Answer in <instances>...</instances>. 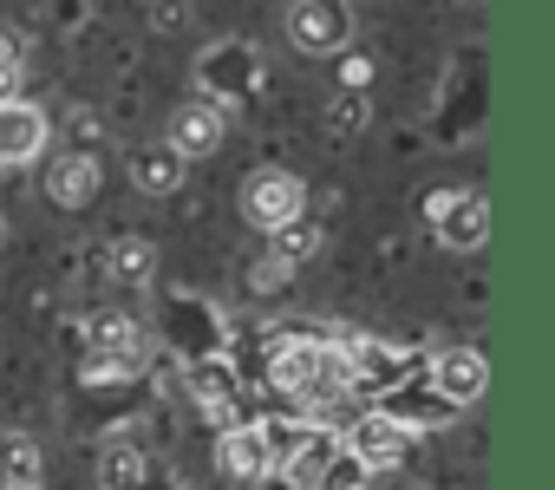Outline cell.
Masks as SVG:
<instances>
[{
  "mask_svg": "<svg viewBox=\"0 0 555 490\" xmlns=\"http://www.w3.org/2000/svg\"><path fill=\"white\" fill-rule=\"evenodd\" d=\"M235 203H242V216H248L255 229L282 235L288 222H301V216H308V183H301L295 170H282V164H261V170H248V177H242Z\"/></svg>",
  "mask_w": 555,
  "mask_h": 490,
  "instance_id": "6da1fadb",
  "label": "cell"
},
{
  "mask_svg": "<svg viewBox=\"0 0 555 490\" xmlns=\"http://www.w3.org/2000/svg\"><path fill=\"white\" fill-rule=\"evenodd\" d=\"M360 125H366V92H334L327 99V131L334 138H353Z\"/></svg>",
  "mask_w": 555,
  "mask_h": 490,
  "instance_id": "d6986e66",
  "label": "cell"
},
{
  "mask_svg": "<svg viewBox=\"0 0 555 490\" xmlns=\"http://www.w3.org/2000/svg\"><path fill=\"white\" fill-rule=\"evenodd\" d=\"M47 196H53L60 209H86V203L99 196V157H86V151L60 157V164L47 170Z\"/></svg>",
  "mask_w": 555,
  "mask_h": 490,
  "instance_id": "8fae6325",
  "label": "cell"
},
{
  "mask_svg": "<svg viewBox=\"0 0 555 490\" xmlns=\"http://www.w3.org/2000/svg\"><path fill=\"white\" fill-rule=\"evenodd\" d=\"M27 86V47L14 34H0V105H14Z\"/></svg>",
  "mask_w": 555,
  "mask_h": 490,
  "instance_id": "ac0fdd59",
  "label": "cell"
},
{
  "mask_svg": "<svg viewBox=\"0 0 555 490\" xmlns=\"http://www.w3.org/2000/svg\"><path fill=\"white\" fill-rule=\"evenodd\" d=\"M144 470H151V457H144L138 444H112V451L99 457V490H138Z\"/></svg>",
  "mask_w": 555,
  "mask_h": 490,
  "instance_id": "2e32d148",
  "label": "cell"
},
{
  "mask_svg": "<svg viewBox=\"0 0 555 490\" xmlns=\"http://www.w3.org/2000/svg\"><path fill=\"white\" fill-rule=\"evenodd\" d=\"M216 464H222V477L255 483V477H268V470H274V444H268V431H261V425H229V431L216 438Z\"/></svg>",
  "mask_w": 555,
  "mask_h": 490,
  "instance_id": "9c48e42d",
  "label": "cell"
},
{
  "mask_svg": "<svg viewBox=\"0 0 555 490\" xmlns=\"http://www.w3.org/2000/svg\"><path fill=\"white\" fill-rule=\"evenodd\" d=\"M138 321H125V314H99L92 321V340H86V353L92 360H118V366H138Z\"/></svg>",
  "mask_w": 555,
  "mask_h": 490,
  "instance_id": "5bb4252c",
  "label": "cell"
},
{
  "mask_svg": "<svg viewBox=\"0 0 555 490\" xmlns=\"http://www.w3.org/2000/svg\"><path fill=\"white\" fill-rule=\"evenodd\" d=\"M0 249H8V216H0Z\"/></svg>",
  "mask_w": 555,
  "mask_h": 490,
  "instance_id": "7402d4cb",
  "label": "cell"
},
{
  "mask_svg": "<svg viewBox=\"0 0 555 490\" xmlns=\"http://www.w3.org/2000/svg\"><path fill=\"white\" fill-rule=\"evenodd\" d=\"M105 275H112V288H144L157 275V249L144 235H118L105 249Z\"/></svg>",
  "mask_w": 555,
  "mask_h": 490,
  "instance_id": "4fadbf2b",
  "label": "cell"
},
{
  "mask_svg": "<svg viewBox=\"0 0 555 490\" xmlns=\"http://www.w3.org/2000/svg\"><path fill=\"white\" fill-rule=\"evenodd\" d=\"M190 392H196V405H203L209 418H222V431H229V412H235V392H242L235 360H229V353H203V360H190Z\"/></svg>",
  "mask_w": 555,
  "mask_h": 490,
  "instance_id": "30bf717a",
  "label": "cell"
},
{
  "mask_svg": "<svg viewBox=\"0 0 555 490\" xmlns=\"http://www.w3.org/2000/svg\"><path fill=\"white\" fill-rule=\"evenodd\" d=\"M183 170H190V164H183L164 138H157V144H144V151H131V183H138L144 196H170V190L183 183Z\"/></svg>",
  "mask_w": 555,
  "mask_h": 490,
  "instance_id": "7c38bea8",
  "label": "cell"
},
{
  "mask_svg": "<svg viewBox=\"0 0 555 490\" xmlns=\"http://www.w3.org/2000/svg\"><path fill=\"white\" fill-rule=\"evenodd\" d=\"M79 373H86V379H131L138 366H118V360H92V353H86V366H79Z\"/></svg>",
  "mask_w": 555,
  "mask_h": 490,
  "instance_id": "ffe728a7",
  "label": "cell"
},
{
  "mask_svg": "<svg viewBox=\"0 0 555 490\" xmlns=\"http://www.w3.org/2000/svg\"><path fill=\"white\" fill-rule=\"evenodd\" d=\"M405 444H412V425H405L399 412H366V418H353V431H347V451H353L360 470H392V464L405 457Z\"/></svg>",
  "mask_w": 555,
  "mask_h": 490,
  "instance_id": "277c9868",
  "label": "cell"
},
{
  "mask_svg": "<svg viewBox=\"0 0 555 490\" xmlns=\"http://www.w3.org/2000/svg\"><path fill=\"white\" fill-rule=\"evenodd\" d=\"M222 138H229V125H222V105H209V99L177 105V112H170V131H164V144H170L183 164L216 157V151H222Z\"/></svg>",
  "mask_w": 555,
  "mask_h": 490,
  "instance_id": "5b68a950",
  "label": "cell"
},
{
  "mask_svg": "<svg viewBox=\"0 0 555 490\" xmlns=\"http://www.w3.org/2000/svg\"><path fill=\"white\" fill-rule=\"evenodd\" d=\"M288 34L301 53H347L353 47V14L334 8V0H301L288 8Z\"/></svg>",
  "mask_w": 555,
  "mask_h": 490,
  "instance_id": "8992f818",
  "label": "cell"
},
{
  "mask_svg": "<svg viewBox=\"0 0 555 490\" xmlns=\"http://www.w3.org/2000/svg\"><path fill=\"white\" fill-rule=\"evenodd\" d=\"M314 249H321V222L314 216H301V222H288L274 235V262H308Z\"/></svg>",
  "mask_w": 555,
  "mask_h": 490,
  "instance_id": "e0dca14e",
  "label": "cell"
},
{
  "mask_svg": "<svg viewBox=\"0 0 555 490\" xmlns=\"http://www.w3.org/2000/svg\"><path fill=\"white\" fill-rule=\"evenodd\" d=\"M425 222H431V235L444 242V249H457V256H470V249L490 242V203L477 190H431L425 196Z\"/></svg>",
  "mask_w": 555,
  "mask_h": 490,
  "instance_id": "7a4b0ae2",
  "label": "cell"
},
{
  "mask_svg": "<svg viewBox=\"0 0 555 490\" xmlns=\"http://www.w3.org/2000/svg\"><path fill=\"white\" fill-rule=\"evenodd\" d=\"M483 386H490V360H483L477 347H444V353L431 360V392H438L451 412H457V405H477Z\"/></svg>",
  "mask_w": 555,
  "mask_h": 490,
  "instance_id": "ba28073f",
  "label": "cell"
},
{
  "mask_svg": "<svg viewBox=\"0 0 555 490\" xmlns=\"http://www.w3.org/2000/svg\"><path fill=\"white\" fill-rule=\"evenodd\" d=\"M366 79H373L366 60H347V66H340V86H347V92H366Z\"/></svg>",
  "mask_w": 555,
  "mask_h": 490,
  "instance_id": "44dd1931",
  "label": "cell"
},
{
  "mask_svg": "<svg viewBox=\"0 0 555 490\" xmlns=\"http://www.w3.org/2000/svg\"><path fill=\"white\" fill-rule=\"evenodd\" d=\"M14 483H40V444L21 431H0V490Z\"/></svg>",
  "mask_w": 555,
  "mask_h": 490,
  "instance_id": "9a60e30c",
  "label": "cell"
},
{
  "mask_svg": "<svg viewBox=\"0 0 555 490\" xmlns=\"http://www.w3.org/2000/svg\"><path fill=\"white\" fill-rule=\"evenodd\" d=\"M53 138V118L34 105V99H14V105H0V170H21L47 151Z\"/></svg>",
  "mask_w": 555,
  "mask_h": 490,
  "instance_id": "52a82bcc",
  "label": "cell"
},
{
  "mask_svg": "<svg viewBox=\"0 0 555 490\" xmlns=\"http://www.w3.org/2000/svg\"><path fill=\"white\" fill-rule=\"evenodd\" d=\"M196 79H203V99H209V105L248 99V92L261 86V53L242 47V40H216V47L196 60Z\"/></svg>",
  "mask_w": 555,
  "mask_h": 490,
  "instance_id": "3957f363",
  "label": "cell"
},
{
  "mask_svg": "<svg viewBox=\"0 0 555 490\" xmlns=\"http://www.w3.org/2000/svg\"><path fill=\"white\" fill-rule=\"evenodd\" d=\"M14 490H40V483H14Z\"/></svg>",
  "mask_w": 555,
  "mask_h": 490,
  "instance_id": "603a6c76",
  "label": "cell"
}]
</instances>
